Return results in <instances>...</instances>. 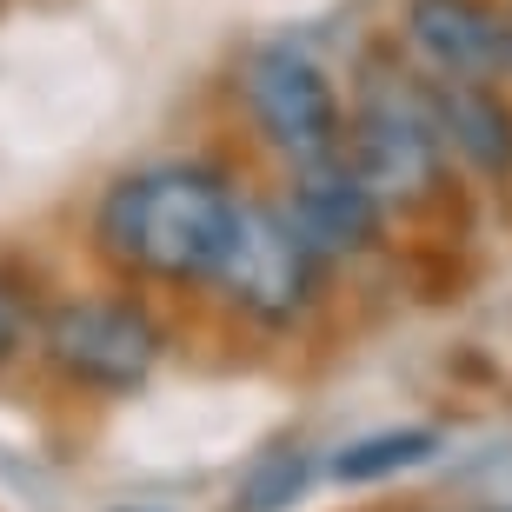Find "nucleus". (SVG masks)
<instances>
[{"instance_id": "nucleus-6", "label": "nucleus", "mask_w": 512, "mask_h": 512, "mask_svg": "<svg viewBox=\"0 0 512 512\" xmlns=\"http://www.w3.org/2000/svg\"><path fill=\"white\" fill-rule=\"evenodd\" d=\"M286 220L300 227V240L320 253V266L366 260L386 233V207L366 193V180L346 160H320V167H293L286 180Z\"/></svg>"}, {"instance_id": "nucleus-9", "label": "nucleus", "mask_w": 512, "mask_h": 512, "mask_svg": "<svg viewBox=\"0 0 512 512\" xmlns=\"http://www.w3.org/2000/svg\"><path fill=\"white\" fill-rule=\"evenodd\" d=\"M433 453H439V433H426V426H386V433H366V439H353V446H340V453H333V479L373 486V479L426 466Z\"/></svg>"}, {"instance_id": "nucleus-1", "label": "nucleus", "mask_w": 512, "mask_h": 512, "mask_svg": "<svg viewBox=\"0 0 512 512\" xmlns=\"http://www.w3.org/2000/svg\"><path fill=\"white\" fill-rule=\"evenodd\" d=\"M240 187L213 160H153L120 173L94 207L100 260L147 286H213L240 227Z\"/></svg>"}, {"instance_id": "nucleus-7", "label": "nucleus", "mask_w": 512, "mask_h": 512, "mask_svg": "<svg viewBox=\"0 0 512 512\" xmlns=\"http://www.w3.org/2000/svg\"><path fill=\"white\" fill-rule=\"evenodd\" d=\"M406 47L433 80H499L512 67V27L493 0H406Z\"/></svg>"}, {"instance_id": "nucleus-8", "label": "nucleus", "mask_w": 512, "mask_h": 512, "mask_svg": "<svg viewBox=\"0 0 512 512\" xmlns=\"http://www.w3.org/2000/svg\"><path fill=\"white\" fill-rule=\"evenodd\" d=\"M426 107L459 167L512 180V100L493 80H426Z\"/></svg>"}, {"instance_id": "nucleus-4", "label": "nucleus", "mask_w": 512, "mask_h": 512, "mask_svg": "<svg viewBox=\"0 0 512 512\" xmlns=\"http://www.w3.org/2000/svg\"><path fill=\"white\" fill-rule=\"evenodd\" d=\"M320 286L326 266L300 240V227L286 220V207L280 200H247L227 253H220L213 293L260 333H300L320 313Z\"/></svg>"}, {"instance_id": "nucleus-11", "label": "nucleus", "mask_w": 512, "mask_h": 512, "mask_svg": "<svg viewBox=\"0 0 512 512\" xmlns=\"http://www.w3.org/2000/svg\"><path fill=\"white\" fill-rule=\"evenodd\" d=\"M34 320H40L34 280H27L14 260H0V373L34 346Z\"/></svg>"}, {"instance_id": "nucleus-2", "label": "nucleus", "mask_w": 512, "mask_h": 512, "mask_svg": "<svg viewBox=\"0 0 512 512\" xmlns=\"http://www.w3.org/2000/svg\"><path fill=\"white\" fill-rule=\"evenodd\" d=\"M34 353L74 393L120 399L153 380V366L167 353V326L133 293H67V300L40 306Z\"/></svg>"}, {"instance_id": "nucleus-5", "label": "nucleus", "mask_w": 512, "mask_h": 512, "mask_svg": "<svg viewBox=\"0 0 512 512\" xmlns=\"http://www.w3.org/2000/svg\"><path fill=\"white\" fill-rule=\"evenodd\" d=\"M240 100H247V120H253V133H260V147L280 153L286 173L340 160L346 100H340V87H333V74H326L306 47H293V40L253 47L247 67H240Z\"/></svg>"}, {"instance_id": "nucleus-10", "label": "nucleus", "mask_w": 512, "mask_h": 512, "mask_svg": "<svg viewBox=\"0 0 512 512\" xmlns=\"http://www.w3.org/2000/svg\"><path fill=\"white\" fill-rule=\"evenodd\" d=\"M306 473L313 466H306L300 446H266V453H253V466L233 486V512H286L306 493Z\"/></svg>"}, {"instance_id": "nucleus-3", "label": "nucleus", "mask_w": 512, "mask_h": 512, "mask_svg": "<svg viewBox=\"0 0 512 512\" xmlns=\"http://www.w3.org/2000/svg\"><path fill=\"white\" fill-rule=\"evenodd\" d=\"M340 160L360 173L366 193L386 213L433 207L446 193V173H453V153H446V140L433 127L426 87H406V80H366L353 94Z\"/></svg>"}, {"instance_id": "nucleus-12", "label": "nucleus", "mask_w": 512, "mask_h": 512, "mask_svg": "<svg viewBox=\"0 0 512 512\" xmlns=\"http://www.w3.org/2000/svg\"><path fill=\"white\" fill-rule=\"evenodd\" d=\"M120 512H160V506H120Z\"/></svg>"}]
</instances>
